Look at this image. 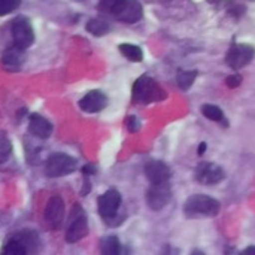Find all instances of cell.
Returning <instances> with one entry per match:
<instances>
[{"label":"cell","mask_w":255,"mask_h":255,"mask_svg":"<svg viewBox=\"0 0 255 255\" xmlns=\"http://www.w3.org/2000/svg\"><path fill=\"white\" fill-rule=\"evenodd\" d=\"M184 211L188 217H194V215L214 217L220 212V202L205 194H194L185 202Z\"/></svg>","instance_id":"4"},{"label":"cell","mask_w":255,"mask_h":255,"mask_svg":"<svg viewBox=\"0 0 255 255\" xmlns=\"http://www.w3.org/2000/svg\"><path fill=\"white\" fill-rule=\"evenodd\" d=\"M76 166H78V161L73 157L63 154V152H55L48 157L45 163V172L51 178H60V176H66L75 172Z\"/></svg>","instance_id":"5"},{"label":"cell","mask_w":255,"mask_h":255,"mask_svg":"<svg viewBox=\"0 0 255 255\" xmlns=\"http://www.w3.org/2000/svg\"><path fill=\"white\" fill-rule=\"evenodd\" d=\"M196 76H197L196 70H179L176 75V82L182 90H188L194 84Z\"/></svg>","instance_id":"20"},{"label":"cell","mask_w":255,"mask_h":255,"mask_svg":"<svg viewBox=\"0 0 255 255\" xmlns=\"http://www.w3.org/2000/svg\"><path fill=\"white\" fill-rule=\"evenodd\" d=\"M255 55V49L251 45H245V43H235L226 57V63L232 67V69H242L247 64H250L253 61Z\"/></svg>","instance_id":"6"},{"label":"cell","mask_w":255,"mask_h":255,"mask_svg":"<svg viewBox=\"0 0 255 255\" xmlns=\"http://www.w3.org/2000/svg\"><path fill=\"white\" fill-rule=\"evenodd\" d=\"M3 253L7 255H25L28 254V250L15 236H10L3 247Z\"/></svg>","instance_id":"18"},{"label":"cell","mask_w":255,"mask_h":255,"mask_svg":"<svg viewBox=\"0 0 255 255\" xmlns=\"http://www.w3.org/2000/svg\"><path fill=\"white\" fill-rule=\"evenodd\" d=\"M10 152H12V143L6 136V133L0 131V164L9 158Z\"/></svg>","instance_id":"23"},{"label":"cell","mask_w":255,"mask_h":255,"mask_svg":"<svg viewBox=\"0 0 255 255\" xmlns=\"http://www.w3.org/2000/svg\"><path fill=\"white\" fill-rule=\"evenodd\" d=\"M166 99L164 90L154 81L152 78L143 75L140 76L134 85H133V102L134 103H142V105H149L155 102H161Z\"/></svg>","instance_id":"2"},{"label":"cell","mask_w":255,"mask_h":255,"mask_svg":"<svg viewBox=\"0 0 255 255\" xmlns=\"http://www.w3.org/2000/svg\"><path fill=\"white\" fill-rule=\"evenodd\" d=\"M224 170L215 163H200L196 169V179L203 185H214L224 179Z\"/></svg>","instance_id":"11"},{"label":"cell","mask_w":255,"mask_h":255,"mask_svg":"<svg viewBox=\"0 0 255 255\" xmlns=\"http://www.w3.org/2000/svg\"><path fill=\"white\" fill-rule=\"evenodd\" d=\"M13 236L28 250V253L36 251V248L39 245V238L33 230H22V232H19V233H16Z\"/></svg>","instance_id":"16"},{"label":"cell","mask_w":255,"mask_h":255,"mask_svg":"<svg viewBox=\"0 0 255 255\" xmlns=\"http://www.w3.org/2000/svg\"><path fill=\"white\" fill-rule=\"evenodd\" d=\"M202 112L206 118H209L211 121H223L224 120V114L223 111L215 106V105H203L202 106Z\"/></svg>","instance_id":"22"},{"label":"cell","mask_w":255,"mask_h":255,"mask_svg":"<svg viewBox=\"0 0 255 255\" xmlns=\"http://www.w3.org/2000/svg\"><path fill=\"white\" fill-rule=\"evenodd\" d=\"M245 254H255V247L247 248V250H245Z\"/></svg>","instance_id":"29"},{"label":"cell","mask_w":255,"mask_h":255,"mask_svg":"<svg viewBox=\"0 0 255 255\" xmlns=\"http://www.w3.org/2000/svg\"><path fill=\"white\" fill-rule=\"evenodd\" d=\"M226 84L229 85V88H238L242 84V76L241 75H232L227 78Z\"/></svg>","instance_id":"26"},{"label":"cell","mask_w":255,"mask_h":255,"mask_svg":"<svg viewBox=\"0 0 255 255\" xmlns=\"http://www.w3.org/2000/svg\"><path fill=\"white\" fill-rule=\"evenodd\" d=\"M21 4V0H0V16L13 12Z\"/></svg>","instance_id":"24"},{"label":"cell","mask_w":255,"mask_h":255,"mask_svg":"<svg viewBox=\"0 0 255 255\" xmlns=\"http://www.w3.org/2000/svg\"><path fill=\"white\" fill-rule=\"evenodd\" d=\"M12 37L15 45L21 46V48H28L31 46V43L34 42V33L31 28L30 21L25 16H18L12 21Z\"/></svg>","instance_id":"7"},{"label":"cell","mask_w":255,"mask_h":255,"mask_svg":"<svg viewBox=\"0 0 255 255\" xmlns=\"http://www.w3.org/2000/svg\"><path fill=\"white\" fill-rule=\"evenodd\" d=\"M120 51L130 61H142V58H143L142 49L139 46H136V45H131V43H121Z\"/></svg>","instance_id":"19"},{"label":"cell","mask_w":255,"mask_h":255,"mask_svg":"<svg viewBox=\"0 0 255 255\" xmlns=\"http://www.w3.org/2000/svg\"><path fill=\"white\" fill-rule=\"evenodd\" d=\"M206 151V143H200V148L197 149V152H199V155H202L203 152Z\"/></svg>","instance_id":"28"},{"label":"cell","mask_w":255,"mask_h":255,"mask_svg":"<svg viewBox=\"0 0 255 255\" xmlns=\"http://www.w3.org/2000/svg\"><path fill=\"white\" fill-rule=\"evenodd\" d=\"M87 31L94 36H105L109 31V24L102 18H93L87 22Z\"/></svg>","instance_id":"17"},{"label":"cell","mask_w":255,"mask_h":255,"mask_svg":"<svg viewBox=\"0 0 255 255\" xmlns=\"http://www.w3.org/2000/svg\"><path fill=\"white\" fill-rule=\"evenodd\" d=\"M88 235V221L84 209L79 205L72 208L69 215L67 230H66V241L67 244H76L78 241L84 239Z\"/></svg>","instance_id":"3"},{"label":"cell","mask_w":255,"mask_h":255,"mask_svg":"<svg viewBox=\"0 0 255 255\" xmlns=\"http://www.w3.org/2000/svg\"><path fill=\"white\" fill-rule=\"evenodd\" d=\"M82 173L87 175V176H88V175H94V173H96V167H94L93 164H87V166L82 167Z\"/></svg>","instance_id":"27"},{"label":"cell","mask_w":255,"mask_h":255,"mask_svg":"<svg viewBox=\"0 0 255 255\" xmlns=\"http://www.w3.org/2000/svg\"><path fill=\"white\" fill-rule=\"evenodd\" d=\"M121 251V245L117 236H108L102 241V253L106 255H117Z\"/></svg>","instance_id":"21"},{"label":"cell","mask_w":255,"mask_h":255,"mask_svg":"<svg viewBox=\"0 0 255 255\" xmlns=\"http://www.w3.org/2000/svg\"><path fill=\"white\" fill-rule=\"evenodd\" d=\"M126 124H127L128 131H131V133H136V131H139V130H140V121H139L136 117H133V115L127 118Z\"/></svg>","instance_id":"25"},{"label":"cell","mask_w":255,"mask_h":255,"mask_svg":"<svg viewBox=\"0 0 255 255\" xmlns=\"http://www.w3.org/2000/svg\"><path fill=\"white\" fill-rule=\"evenodd\" d=\"M99 205V214L105 218V220H111L117 215L120 205H121V194L111 188L108 190L105 194H102L97 200Z\"/></svg>","instance_id":"9"},{"label":"cell","mask_w":255,"mask_h":255,"mask_svg":"<svg viewBox=\"0 0 255 255\" xmlns=\"http://www.w3.org/2000/svg\"><path fill=\"white\" fill-rule=\"evenodd\" d=\"M76 1H84V0H76Z\"/></svg>","instance_id":"30"},{"label":"cell","mask_w":255,"mask_h":255,"mask_svg":"<svg viewBox=\"0 0 255 255\" xmlns=\"http://www.w3.org/2000/svg\"><path fill=\"white\" fill-rule=\"evenodd\" d=\"M145 175L151 184H160L167 182L170 178V169L167 164L158 160H151L145 164Z\"/></svg>","instance_id":"13"},{"label":"cell","mask_w":255,"mask_h":255,"mask_svg":"<svg viewBox=\"0 0 255 255\" xmlns=\"http://www.w3.org/2000/svg\"><path fill=\"white\" fill-rule=\"evenodd\" d=\"M108 105V97L99 90H93L87 93L81 100H79V108L87 112V114H97L102 109H105Z\"/></svg>","instance_id":"12"},{"label":"cell","mask_w":255,"mask_h":255,"mask_svg":"<svg viewBox=\"0 0 255 255\" xmlns=\"http://www.w3.org/2000/svg\"><path fill=\"white\" fill-rule=\"evenodd\" d=\"M22 63H24V48H21L18 45L9 46L1 55V64L9 72L19 70Z\"/></svg>","instance_id":"14"},{"label":"cell","mask_w":255,"mask_h":255,"mask_svg":"<svg viewBox=\"0 0 255 255\" xmlns=\"http://www.w3.org/2000/svg\"><path fill=\"white\" fill-rule=\"evenodd\" d=\"M28 131L39 139H48L52 133V124L39 114H31L28 120Z\"/></svg>","instance_id":"15"},{"label":"cell","mask_w":255,"mask_h":255,"mask_svg":"<svg viewBox=\"0 0 255 255\" xmlns=\"http://www.w3.org/2000/svg\"><path fill=\"white\" fill-rule=\"evenodd\" d=\"M99 10L111 13L118 21L133 24L142 18L143 9L137 0H100Z\"/></svg>","instance_id":"1"},{"label":"cell","mask_w":255,"mask_h":255,"mask_svg":"<svg viewBox=\"0 0 255 255\" xmlns=\"http://www.w3.org/2000/svg\"><path fill=\"white\" fill-rule=\"evenodd\" d=\"M43 217H45L46 224L51 229L57 230L61 227L63 220H64V202L60 196H52L49 199V202L45 208Z\"/></svg>","instance_id":"10"},{"label":"cell","mask_w":255,"mask_h":255,"mask_svg":"<svg viewBox=\"0 0 255 255\" xmlns=\"http://www.w3.org/2000/svg\"><path fill=\"white\" fill-rule=\"evenodd\" d=\"M172 199V190L169 182L152 184V187L146 193V203L152 211H160L167 206Z\"/></svg>","instance_id":"8"}]
</instances>
